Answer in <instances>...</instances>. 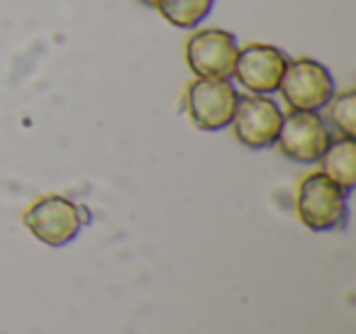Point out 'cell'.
Here are the masks:
<instances>
[{
    "mask_svg": "<svg viewBox=\"0 0 356 334\" xmlns=\"http://www.w3.org/2000/svg\"><path fill=\"white\" fill-rule=\"evenodd\" d=\"M349 193L337 186L322 171H312L298 186L296 212L298 220L310 232H334L344 230L349 222Z\"/></svg>",
    "mask_w": 356,
    "mask_h": 334,
    "instance_id": "obj_1",
    "label": "cell"
},
{
    "mask_svg": "<svg viewBox=\"0 0 356 334\" xmlns=\"http://www.w3.org/2000/svg\"><path fill=\"white\" fill-rule=\"evenodd\" d=\"M22 222L35 239L59 249L79 237L86 225V212L71 198L42 196L22 212Z\"/></svg>",
    "mask_w": 356,
    "mask_h": 334,
    "instance_id": "obj_2",
    "label": "cell"
},
{
    "mask_svg": "<svg viewBox=\"0 0 356 334\" xmlns=\"http://www.w3.org/2000/svg\"><path fill=\"white\" fill-rule=\"evenodd\" d=\"M239 103V93L225 79H198L191 81L186 88V113L191 122L203 132H220L229 127L234 110Z\"/></svg>",
    "mask_w": 356,
    "mask_h": 334,
    "instance_id": "obj_3",
    "label": "cell"
},
{
    "mask_svg": "<svg viewBox=\"0 0 356 334\" xmlns=\"http://www.w3.org/2000/svg\"><path fill=\"white\" fill-rule=\"evenodd\" d=\"M278 90L291 110L320 113L327 100L334 95V79L325 64L307 56H298V59H288Z\"/></svg>",
    "mask_w": 356,
    "mask_h": 334,
    "instance_id": "obj_4",
    "label": "cell"
},
{
    "mask_svg": "<svg viewBox=\"0 0 356 334\" xmlns=\"http://www.w3.org/2000/svg\"><path fill=\"white\" fill-rule=\"evenodd\" d=\"M239 54V45L232 32L218 30H195L186 40V64L198 79H232L234 61Z\"/></svg>",
    "mask_w": 356,
    "mask_h": 334,
    "instance_id": "obj_5",
    "label": "cell"
},
{
    "mask_svg": "<svg viewBox=\"0 0 356 334\" xmlns=\"http://www.w3.org/2000/svg\"><path fill=\"white\" fill-rule=\"evenodd\" d=\"M332 142V132L327 122L310 110H291L283 115L278 149L283 157L296 164H317Z\"/></svg>",
    "mask_w": 356,
    "mask_h": 334,
    "instance_id": "obj_6",
    "label": "cell"
},
{
    "mask_svg": "<svg viewBox=\"0 0 356 334\" xmlns=\"http://www.w3.org/2000/svg\"><path fill=\"white\" fill-rule=\"evenodd\" d=\"M283 110L268 95H239L232 118V132L247 149H268L281 132Z\"/></svg>",
    "mask_w": 356,
    "mask_h": 334,
    "instance_id": "obj_7",
    "label": "cell"
},
{
    "mask_svg": "<svg viewBox=\"0 0 356 334\" xmlns=\"http://www.w3.org/2000/svg\"><path fill=\"white\" fill-rule=\"evenodd\" d=\"M286 64L288 56L283 54V49L273 45L252 42V45L239 49L232 79H237V84L252 95H268L278 90Z\"/></svg>",
    "mask_w": 356,
    "mask_h": 334,
    "instance_id": "obj_8",
    "label": "cell"
},
{
    "mask_svg": "<svg viewBox=\"0 0 356 334\" xmlns=\"http://www.w3.org/2000/svg\"><path fill=\"white\" fill-rule=\"evenodd\" d=\"M322 173L330 176L337 186H341L346 193L356 188V139L337 137L330 142L320 159Z\"/></svg>",
    "mask_w": 356,
    "mask_h": 334,
    "instance_id": "obj_9",
    "label": "cell"
},
{
    "mask_svg": "<svg viewBox=\"0 0 356 334\" xmlns=\"http://www.w3.org/2000/svg\"><path fill=\"white\" fill-rule=\"evenodd\" d=\"M215 0H156V10L168 25L181 30L198 27L213 10Z\"/></svg>",
    "mask_w": 356,
    "mask_h": 334,
    "instance_id": "obj_10",
    "label": "cell"
},
{
    "mask_svg": "<svg viewBox=\"0 0 356 334\" xmlns=\"http://www.w3.org/2000/svg\"><path fill=\"white\" fill-rule=\"evenodd\" d=\"M327 120L332 127L339 132V137L356 139V90L346 88L341 93H334L325 105Z\"/></svg>",
    "mask_w": 356,
    "mask_h": 334,
    "instance_id": "obj_11",
    "label": "cell"
},
{
    "mask_svg": "<svg viewBox=\"0 0 356 334\" xmlns=\"http://www.w3.org/2000/svg\"><path fill=\"white\" fill-rule=\"evenodd\" d=\"M139 3H142V6H147V8H154V6H156V0H139Z\"/></svg>",
    "mask_w": 356,
    "mask_h": 334,
    "instance_id": "obj_12",
    "label": "cell"
}]
</instances>
